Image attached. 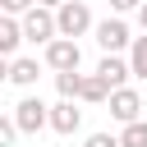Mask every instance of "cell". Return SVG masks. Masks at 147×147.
Masks as SVG:
<instances>
[{"instance_id": "9c48e42d", "label": "cell", "mask_w": 147, "mask_h": 147, "mask_svg": "<svg viewBox=\"0 0 147 147\" xmlns=\"http://www.w3.org/2000/svg\"><path fill=\"white\" fill-rule=\"evenodd\" d=\"M96 74H101V78L110 83V92H115V87H129V78H133V64H129V55H101Z\"/></svg>"}, {"instance_id": "52a82bcc", "label": "cell", "mask_w": 147, "mask_h": 147, "mask_svg": "<svg viewBox=\"0 0 147 147\" xmlns=\"http://www.w3.org/2000/svg\"><path fill=\"white\" fill-rule=\"evenodd\" d=\"M41 69H46V64H37V55H14V60H5V78H9L14 87H32V83L41 78Z\"/></svg>"}, {"instance_id": "4fadbf2b", "label": "cell", "mask_w": 147, "mask_h": 147, "mask_svg": "<svg viewBox=\"0 0 147 147\" xmlns=\"http://www.w3.org/2000/svg\"><path fill=\"white\" fill-rule=\"evenodd\" d=\"M119 147H147V119H133L119 129Z\"/></svg>"}, {"instance_id": "5b68a950", "label": "cell", "mask_w": 147, "mask_h": 147, "mask_svg": "<svg viewBox=\"0 0 147 147\" xmlns=\"http://www.w3.org/2000/svg\"><path fill=\"white\" fill-rule=\"evenodd\" d=\"M9 115L18 119V129H23V133H41V129H51V106H46L41 96H23Z\"/></svg>"}, {"instance_id": "9a60e30c", "label": "cell", "mask_w": 147, "mask_h": 147, "mask_svg": "<svg viewBox=\"0 0 147 147\" xmlns=\"http://www.w3.org/2000/svg\"><path fill=\"white\" fill-rule=\"evenodd\" d=\"M18 133H23V129H18V119H14V115H5V119H0V147H14V142H18Z\"/></svg>"}, {"instance_id": "d6986e66", "label": "cell", "mask_w": 147, "mask_h": 147, "mask_svg": "<svg viewBox=\"0 0 147 147\" xmlns=\"http://www.w3.org/2000/svg\"><path fill=\"white\" fill-rule=\"evenodd\" d=\"M138 28L147 32V0H142V9H138Z\"/></svg>"}, {"instance_id": "7a4b0ae2", "label": "cell", "mask_w": 147, "mask_h": 147, "mask_svg": "<svg viewBox=\"0 0 147 147\" xmlns=\"http://www.w3.org/2000/svg\"><path fill=\"white\" fill-rule=\"evenodd\" d=\"M92 37H96V46H101L106 55H119V51H129V46H133V32H129L124 14H110V18H101V23L92 28Z\"/></svg>"}, {"instance_id": "ac0fdd59", "label": "cell", "mask_w": 147, "mask_h": 147, "mask_svg": "<svg viewBox=\"0 0 147 147\" xmlns=\"http://www.w3.org/2000/svg\"><path fill=\"white\" fill-rule=\"evenodd\" d=\"M110 5V14H138L142 9V0H106Z\"/></svg>"}, {"instance_id": "e0dca14e", "label": "cell", "mask_w": 147, "mask_h": 147, "mask_svg": "<svg viewBox=\"0 0 147 147\" xmlns=\"http://www.w3.org/2000/svg\"><path fill=\"white\" fill-rule=\"evenodd\" d=\"M32 5H37V0H0V9H5V14H14V18H23Z\"/></svg>"}, {"instance_id": "7c38bea8", "label": "cell", "mask_w": 147, "mask_h": 147, "mask_svg": "<svg viewBox=\"0 0 147 147\" xmlns=\"http://www.w3.org/2000/svg\"><path fill=\"white\" fill-rule=\"evenodd\" d=\"M55 92H60L64 101H78V96H83V74H78V69H64V74H55Z\"/></svg>"}, {"instance_id": "ffe728a7", "label": "cell", "mask_w": 147, "mask_h": 147, "mask_svg": "<svg viewBox=\"0 0 147 147\" xmlns=\"http://www.w3.org/2000/svg\"><path fill=\"white\" fill-rule=\"evenodd\" d=\"M37 5H46V9H60V5H69V0H37Z\"/></svg>"}, {"instance_id": "3957f363", "label": "cell", "mask_w": 147, "mask_h": 147, "mask_svg": "<svg viewBox=\"0 0 147 147\" xmlns=\"http://www.w3.org/2000/svg\"><path fill=\"white\" fill-rule=\"evenodd\" d=\"M55 23H60V37H87L92 28H96V18H92V9L83 5V0H69V5H60L55 9Z\"/></svg>"}, {"instance_id": "ba28073f", "label": "cell", "mask_w": 147, "mask_h": 147, "mask_svg": "<svg viewBox=\"0 0 147 147\" xmlns=\"http://www.w3.org/2000/svg\"><path fill=\"white\" fill-rule=\"evenodd\" d=\"M51 129L64 133V138L78 133V129H83V110H78V101H64V96H60V101L51 106Z\"/></svg>"}, {"instance_id": "8fae6325", "label": "cell", "mask_w": 147, "mask_h": 147, "mask_svg": "<svg viewBox=\"0 0 147 147\" xmlns=\"http://www.w3.org/2000/svg\"><path fill=\"white\" fill-rule=\"evenodd\" d=\"M78 101H87V106L110 101V83H106L101 74H83V96H78Z\"/></svg>"}, {"instance_id": "6da1fadb", "label": "cell", "mask_w": 147, "mask_h": 147, "mask_svg": "<svg viewBox=\"0 0 147 147\" xmlns=\"http://www.w3.org/2000/svg\"><path fill=\"white\" fill-rule=\"evenodd\" d=\"M23 37H28L32 46H51V41L60 37V23H55V9H46V5H32V9L23 14Z\"/></svg>"}, {"instance_id": "277c9868", "label": "cell", "mask_w": 147, "mask_h": 147, "mask_svg": "<svg viewBox=\"0 0 147 147\" xmlns=\"http://www.w3.org/2000/svg\"><path fill=\"white\" fill-rule=\"evenodd\" d=\"M41 64H46L51 74H64V69H78V64H83V51H78L74 37H55L51 46H41Z\"/></svg>"}, {"instance_id": "5bb4252c", "label": "cell", "mask_w": 147, "mask_h": 147, "mask_svg": "<svg viewBox=\"0 0 147 147\" xmlns=\"http://www.w3.org/2000/svg\"><path fill=\"white\" fill-rule=\"evenodd\" d=\"M129 64H133V78H147V32L133 37V46H129Z\"/></svg>"}, {"instance_id": "8992f818", "label": "cell", "mask_w": 147, "mask_h": 147, "mask_svg": "<svg viewBox=\"0 0 147 147\" xmlns=\"http://www.w3.org/2000/svg\"><path fill=\"white\" fill-rule=\"evenodd\" d=\"M106 106H110V119H119V124L142 119V96H138V87H115Z\"/></svg>"}, {"instance_id": "2e32d148", "label": "cell", "mask_w": 147, "mask_h": 147, "mask_svg": "<svg viewBox=\"0 0 147 147\" xmlns=\"http://www.w3.org/2000/svg\"><path fill=\"white\" fill-rule=\"evenodd\" d=\"M83 147H119V133H106V129H101V133H87Z\"/></svg>"}, {"instance_id": "30bf717a", "label": "cell", "mask_w": 147, "mask_h": 147, "mask_svg": "<svg viewBox=\"0 0 147 147\" xmlns=\"http://www.w3.org/2000/svg\"><path fill=\"white\" fill-rule=\"evenodd\" d=\"M23 41H28V37H23V18L5 14V18H0V55H5V60H14Z\"/></svg>"}]
</instances>
